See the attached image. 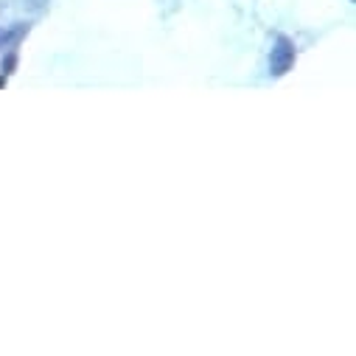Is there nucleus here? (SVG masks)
<instances>
[{"label":"nucleus","instance_id":"f03ea898","mask_svg":"<svg viewBox=\"0 0 356 356\" xmlns=\"http://www.w3.org/2000/svg\"><path fill=\"white\" fill-rule=\"evenodd\" d=\"M6 40H9V34H6V31H0V45H3Z\"/></svg>","mask_w":356,"mask_h":356},{"label":"nucleus","instance_id":"f257e3e1","mask_svg":"<svg viewBox=\"0 0 356 356\" xmlns=\"http://www.w3.org/2000/svg\"><path fill=\"white\" fill-rule=\"evenodd\" d=\"M292 62H295V48H292V42H289L286 37H278V45L273 48V76L286 73V70L292 67Z\"/></svg>","mask_w":356,"mask_h":356},{"label":"nucleus","instance_id":"7ed1b4c3","mask_svg":"<svg viewBox=\"0 0 356 356\" xmlns=\"http://www.w3.org/2000/svg\"><path fill=\"white\" fill-rule=\"evenodd\" d=\"M0 84H3V79H0Z\"/></svg>","mask_w":356,"mask_h":356}]
</instances>
